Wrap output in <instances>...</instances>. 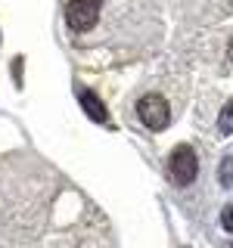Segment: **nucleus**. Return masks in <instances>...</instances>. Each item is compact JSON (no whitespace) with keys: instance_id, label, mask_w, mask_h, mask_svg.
I'll use <instances>...</instances> for the list:
<instances>
[{"instance_id":"nucleus-1","label":"nucleus","mask_w":233,"mask_h":248,"mask_svg":"<svg viewBox=\"0 0 233 248\" xmlns=\"http://www.w3.org/2000/svg\"><path fill=\"white\" fill-rule=\"evenodd\" d=\"M199 174V161H196V152L190 146H177L168 158V177L174 186H190Z\"/></svg>"},{"instance_id":"nucleus-2","label":"nucleus","mask_w":233,"mask_h":248,"mask_svg":"<svg viewBox=\"0 0 233 248\" xmlns=\"http://www.w3.org/2000/svg\"><path fill=\"white\" fill-rule=\"evenodd\" d=\"M137 118H140V124H146L150 130H165L168 121H171L168 99H162L159 93H146V96L137 103Z\"/></svg>"},{"instance_id":"nucleus-3","label":"nucleus","mask_w":233,"mask_h":248,"mask_svg":"<svg viewBox=\"0 0 233 248\" xmlns=\"http://www.w3.org/2000/svg\"><path fill=\"white\" fill-rule=\"evenodd\" d=\"M100 3H103V0H68V6H66L68 28L72 31L93 28V22H97V16H100Z\"/></svg>"},{"instance_id":"nucleus-4","label":"nucleus","mask_w":233,"mask_h":248,"mask_svg":"<svg viewBox=\"0 0 233 248\" xmlns=\"http://www.w3.org/2000/svg\"><path fill=\"white\" fill-rule=\"evenodd\" d=\"M81 108L87 112V118H90V121H97V124H109V112H106L103 99H100L97 93L81 90Z\"/></svg>"},{"instance_id":"nucleus-5","label":"nucleus","mask_w":233,"mask_h":248,"mask_svg":"<svg viewBox=\"0 0 233 248\" xmlns=\"http://www.w3.org/2000/svg\"><path fill=\"white\" fill-rule=\"evenodd\" d=\"M217 130L221 134H233V103H227L217 115Z\"/></svg>"},{"instance_id":"nucleus-6","label":"nucleus","mask_w":233,"mask_h":248,"mask_svg":"<svg viewBox=\"0 0 233 248\" xmlns=\"http://www.w3.org/2000/svg\"><path fill=\"white\" fill-rule=\"evenodd\" d=\"M217 180L227 186V189H233V158L221 161V168H217Z\"/></svg>"},{"instance_id":"nucleus-7","label":"nucleus","mask_w":233,"mask_h":248,"mask_svg":"<svg viewBox=\"0 0 233 248\" xmlns=\"http://www.w3.org/2000/svg\"><path fill=\"white\" fill-rule=\"evenodd\" d=\"M221 223H224V230H227V232H233V205H230V208H224Z\"/></svg>"},{"instance_id":"nucleus-8","label":"nucleus","mask_w":233,"mask_h":248,"mask_svg":"<svg viewBox=\"0 0 233 248\" xmlns=\"http://www.w3.org/2000/svg\"><path fill=\"white\" fill-rule=\"evenodd\" d=\"M230 59H233V44H230Z\"/></svg>"}]
</instances>
